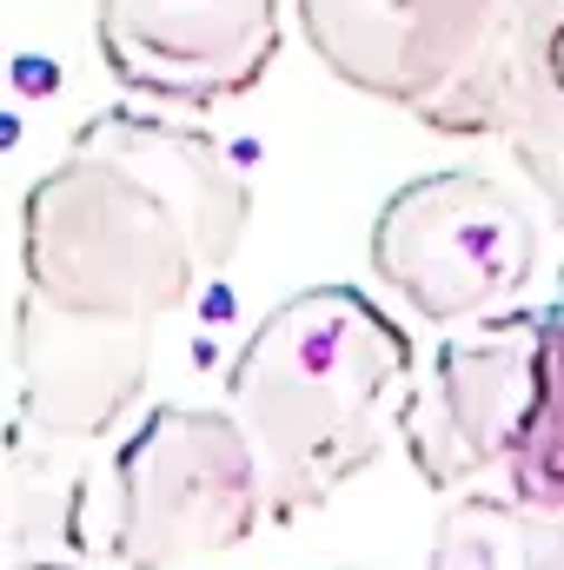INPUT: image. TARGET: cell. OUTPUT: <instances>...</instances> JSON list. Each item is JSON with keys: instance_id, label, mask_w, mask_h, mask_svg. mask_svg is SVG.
I'll return each mask as SVG.
<instances>
[{"instance_id": "obj_1", "label": "cell", "mask_w": 564, "mask_h": 570, "mask_svg": "<svg viewBox=\"0 0 564 570\" xmlns=\"http://www.w3.org/2000/svg\"><path fill=\"white\" fill-rule=\"evenodd\" d=\"M253 233V179L206 127L100 114L20 199V285L94 318L159 325Z\"/></svg>"}, {"instance_id": "obj_2", "label": "cell", "mask_w": 564, "mask_h": 570, "mask_svg": "<svg viewBox=\"0 0 564 570\" xmlns=\"http://www.w3.org/2000/svg\"><path fill=\"white\" fill-rule=\"evenodd\" d=\"M419 358L406 325L359 285L280 298L226 365V405L266 478V518L292 524L366 478L399 438Z\"/></svg>"}, {"instance_id": "obj_3", "label": "cell", "mask_w": 564, "mask_h": 570, "mask_svg": "<svg viewBox=\"0 0 564 570\" xmlns=\"http://www.w3.org/2000/svg\"><path fill=\"white\" fill-rule=\"evenodd\" d=\"M260 524L266 478L233 405H153L107 451L100 558L114 570H200Z\"/></svg>"}, {"instance_id": "obj_4", "label": "cell", "mask_w": 564, "mask_h": 570, "mask_svg": "<svg viewBox=\"0 0 564 570\" xmlns=\"http://www.w3.org/2000/svg\"><path fill=\"white\" fill-rule=\"evenodd\" d=\"M525 0H292L305 47L352 94L438 140H492Z\"/></svg>"}, {"instance_id": "obj_5", "label": "cell", "mask_w": 564, "mask_h": 570, "mask_svg": "<svg viewBox=\"0 0 564 570\" xmlns=\"http://www.w3.org/2000/svg\"><path fill=\"white\" fill-rule=\"evenodd\" d=\"M372 273L425 325L458 332L525 298L538 279V219L505 179L478 166H438L386 193L372 219Z\"/></svg>"}, {"instance_id": "obj_6", "label": "cell", "mask_w": 564, "mask_h": 570, "mask_svg": "<svg viewBox=\"0 0 564 570\" xmlns=\"http://www.w3.org/2000/svg\"><path fill=\"white\" fill-rule=\"evenodd\" d=\"M538 412V312H498L438 338L412 379L399 444L431 491H471L505 471Z\"/></svg>"}, {"instance_id": "obj_7", "label": "cell", "mask_w": 564, "mask_h": 570, "mask_svg": "<svg viewBox=\"0 0 564 570\" xmlns=\"http://www.w3.org/2000/svg\"><path fill=\"white\" fill-rule=\"evenodd\" d=\"M107 73L166 107L253 94L285 47V0H94Z\"/></svg>"}, {"instance_id": "obj_8", "label": "cell", "mask_w": 564, "mask_h": 570, "mask_svg": "<svg viewBox=\"0 0 564 570\" xmlns=\"http://www.w3.org/2000/svg\"><path fill=\"white\" fill-rule=\"evenodd\" d=\"M7 372H13V405L7 419L54 438L107 444L127 425L134 399L153 372V325L140 318H94L67 312L40 292L20 285L13 298V338H7Z\"/></svg>"}, {"instance_id": "obj_9", "label": "cell", "mask_w": 564, "mask_h": 570, "mask_svg": "<svg viewBox=\"0 0 564 570\" xmlns=\"http://www.w3.org/2000/svg\"><path fill=\"white\" fill-rule=\"evenodd\" d=\"M100 511H107V458L100 444L54 438L20 419L0 425V544L67 558L100 551Z\"/></svg>"}, {"instance_id": "obj_10", "label": "cell", "mask_w": 564, "mask_h": 570, "mask_svg": "<svg viewBox=\"0 0 564 570\" xmlns=\"http://www.w3.org/2000/svg\"><path fill=\"white\" fill-rule=\"evenodd\" d=\"M492 140L512 153V166L532 179L545 213L564 226V0H525Z\"/></svg>"}, {"instance_id": "obj_11", "label": "cell", "mask_w": 564, "mask_h": 570, "mask_svg": "<svg viewBox=\"0 0 564 570\" xmlns=\"http://www.w3.org/2000/svg\"><path fill=\"white\" fill-rule=\"evenodd\" d=\"M425 570H564V511L505 491H451Z\"/></svg>"}, {"instance_id": "obj_12", "label": "cell", "mask_w": 564, "mask_h": 570, "mask_svg": "<svg viewBox=\"0 0 564 570\" xmlns=\"http://www.w3.org/2000/svg\"><path fill=\"white\" fill-rule=\"evenodd\" d=\"M505 484L532 504L564 511V285L538 312V412H532L525 444L505 464Z\"/></svg>"}, {"instance_id": "obj_13", "label": "cell", "mask_w": 564, "mask_h": 570, "mask_svg": "<svg viewBox=\"0 0 564 570\" xmlns=\"http://www.w3.org/2000/svg\"><path fill=\"white\" fill-rule=\"evenodd\" d=\"M13 570H80V564H67V558H20Z\"/></svg>"}]
</instances>
